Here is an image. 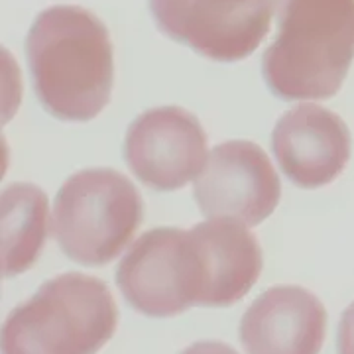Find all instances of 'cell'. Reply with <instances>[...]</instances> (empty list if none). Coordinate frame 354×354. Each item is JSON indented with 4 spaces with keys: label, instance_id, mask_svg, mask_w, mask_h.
<instances>
[{
    "label": "cell",
    "instance_id": "6da1fadb",
    "mask_svg": "<svg viewBox=\"0 0 354 354\" xmlns=\"http://www.w3.org/2000/svg\"><path fill=\"white\" fill-rule=\"evenodd\" d=\"M26 57L41 106L59 120L85 122L104 111L114 81L106 26L81 6H51L26 39Z\"/></svg>",
    "mask_w": 354,
    "mask_h": 354
},
{
    "label": "cell",
    "instance_id": "7a4b0ae2",
    "mask_svg": "<svg viewBox=\"0 0 354 354\" xmlns=\"http://www.w3.org/2000/svg\"><path fill=\"white\" fill-rule=\"evenodd\" d=\"M278 34L262 57L268 88L283 101L339 93L354 59V0H274Z\"/></svg>",
    "mask_w": 354,
    "mask_h": 354
},
{
    "label": "cell",
    "instance_id": "3957f363",
    "mask_svg": "<svg viewBox=\"0 0 354 354\" xmlns=\"http://www.w3.org/2000/svg\"><path fill=\"white\" fill-rule=\"evenodd\" d=\"M118 327V307L106 283L67 272L41 283L8 313L2 354H97Z\"/></svg>",
    "mask_w": 354,
    "mask_h": 354
},
{
    "label": "cell",
    "instance_id": "277c9868",
    "mask_svg": "<svg viewBox=\"0 0 354 354\" xmlns=\"http://www.w3.org/2000/svg\"><path fill=\"white\" fill-rule=\"evenodd\" d=\"M144 221L134 183L111 167L81 169L59 187L53 203V236L62 252L83 266L113 262Z\"/></svg>",
    "mask_w": 354,
    "mask_h": 354
},
{
    "label": "cell",
    "instance_id": "5b68a950",
    "mask_svg": "<svg viewBox=\"0 0 354 354\" xmlns=\"http://www.w3.org/2000/svg\"><path fill=\"white\" fill-rule=\"evenodd\" d=\"M116 286L132 309L153 319L205 305L209 272L193 230L160 227L144 232L116 270Z\"/></svg>",
    "mask_w": 354,
    "mask_h": 354
},
{
    "label": "cell",
    "instance_id": "8992f818",
    "mask_svg": "<svg viewBox=\"0 0 354 354\" xmlns=\"http://www.w3.org/2000/svg\"><path fill=\"white\" fill-rule=\"evenodd\" d=\"M156 26L215 62H241L268 34L274 0H150Z\"/></svg>",
    "mask_w": 354,
    "mask_h": 354
},
{
    "label": "cell",
    "instance_id": "52a82bcc",
    "mask_svg": "<svg viewBox=\"0 0 354 354\" xmlns=\"http://www.w3.org/2000/svg\"><path fill=\"white\" fill-rule=\"evenodd\" d=\"M193 193L205 216L234 218L256 227L276 211L281 183L258 144L230 140L211 150Z\"/></svg>",
    "mask_w": 354,
    "mask_h": 354
},
{
    "label": "cell",
    "instance_id": "ba28073f",
    "mask_svg": "<svg viewBox=\"0 0 354 354\" xmlns=\"http://www.w3.org/2000/svg\"><path fill=\"white\" fill-rule=\"evenodd\" d=\"M207 132L199 118L181 106H158L128 127L124 160L153 191H177L197 179L207 164Z\"/></svg>",
    "mask_w": 354,
    "mask_h": 354
},
{
    "label": "cell",
    "instance_id": "9c48e42d",
    "mask_svg": "<svg viewBox=\"0 0 354 354\" xmlns=\"http://www.w3.org/2000/svg\"><path fill=\"white\" fill-rule=\"evenodd\" d=\"M351 146L346 122L313 102L288 111L272 132L283 176L301 189H319L335 181L351 160Z\"/></svg>",
    "mask_w": 354,
    "mask_h": 354
},
{
    "label": "cell",
    "instance_id": "30bf717a",
    "mask_svg": "<svg viewBox=\"0 0 354 354\" xmlns=\"http://www.w3.org/2000/svg\"><path fill=\"white\" fill-rule=\"evenodd\" d=\"M327 335V309L299 286H274L258 295L241 321L246 354H319Z\"/></svg>",
    "mask_w": 354,
    "mask_h": 354
},
{
    "label": "cell",
    "instance_id": "8fae6325",
    "mask_svg": "<svg viewBox=\"0 0 354 354\" xmlns=\"http://www.w3.org/2000/svg\"><path fill=\"white\" fill-rule=\"evenodd\" d=\"M201 242L209 290L203 307L241 301L262 274V248L248 227L234 218H211L191 228Z\"/></svg>",
    "mask_w": 354,
    "mask_h": 354
},
{
    "label": "cell",
    "instance_id": "7c38bea8",
    "mask_svg": "<svg viewBox=\"0 0 354 354\" xmlns=\"http://www.w3.org/2000/svg\"><path fill=\"white\" fill-rule=\"evenodd\" d=\"M4 278L24 274L38 262L50 230L48 195L32 183H14L0 197Z\"/></svg>",
    "mask_w": 354,
    "mask_h": 354
},
{
    "label": "cell",
    "instance_id": "4fadbf2b",
    "mask_svg": "<svg viewBox=\"0 0 354 354\" xmlns=\"http://www.w3.org/2000/svg\"><path fill=\"white\" fill-rule=\"evenodd\" d=\"M337 353L354 354V301L342 311L337 335Z\"/></svg>",
    "mask_w": 354,
    "mask_h": 354
},
{
    "label": "cell",
    "instance_id": "5bb4252c",
    "mask_svg": "<svg viewBox=\"0 0 354 354\" xmlns=\"http://www.w3.org/2000/svg\"><path fill=\"white\" fill-rule=\"evenodd\" d=\"M181 354H239L230 344L218 341H201L191 344Z\"/></svg>",
    "mask_w": 354,
    "mask_h": 354
}]
</instances>
